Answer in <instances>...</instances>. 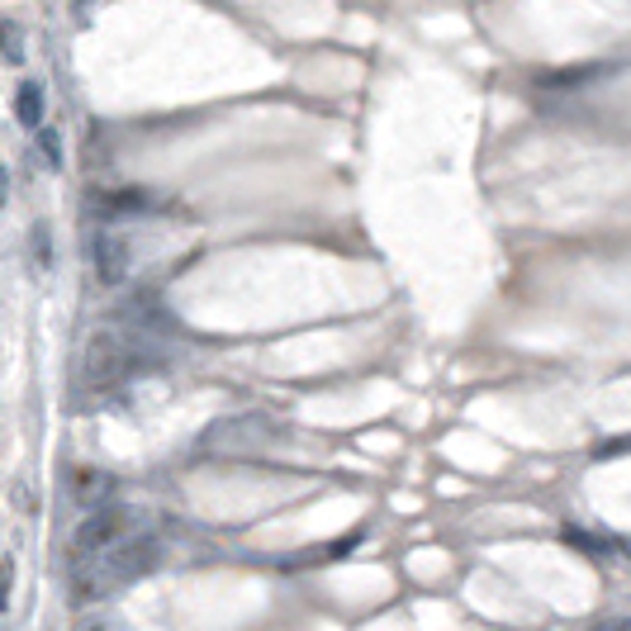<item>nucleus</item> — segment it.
I'll list each match as a JSON object with an SVG mask.
<instances>
[{"mask_svg":"<svg viewBox=\"0 0 631 631\" xmlns=\"http://www.w3.org/2000/svg\"><path fill=\"white\" fill-rule=\"evenodd\" d=\"M134 370V347L119 333H95L81 352V385L85 390H114Z\"/></svg>","mask_w":631,"mask_h":631,"instance_id":"obj_2","label":"nucleus"},{"mask_svg":"<svg viewBox=\"0 0 631 631\" xmlns=\"http://www.w3.org/2000/svg\"><path fill=\"white\" fill-rule=\"evenodd\" d=\"M14 504H20L24 513H34V498H28V490H24V484H14Z\"/></svg>","mask_w":631,"mask_h":631,"instance_id":"obj_11","label":"nucleus"},{"mask_svg":"<svg viewBox=\"0 0 631 631\" xmlns=\"http://www.w3.org/2000/svg\"><path fill=\"white\" fill-rule=\"evenodd\" d=\"M28 248H34V262L48 271V266H53V228H48V223H34V233H28Z\"/></svg>","mask_w":631,"mask_h":631,"instance_id":"obj_8","label":"nucleus"},{"mask_svg":"<svg viewBox=\"0 0 631 631\" xmlns=\"http://www.w3.org/2000/svg\"><path fill=\"white\" fill-rule=\"evenodd\" d=\"M77 631H110V622H100V618H91V622H81Z\"/></svg>","mask_w":631,"mask_h":631,"instance_id":"obj_12","label":"nucleus"},{"mask_svg":"<svg viewBox=\"0 0 631 631\" xmlns=\"http://www.w3.org/2000/svg\"><path fill=\"white\" fill-rule=\"evenodd\" d=\"M0 57H5V62H24V28H20V20H0Z\"/></svg>","mask_w":631,"mask_h":631,"instance_id":"obj_7","label":"nucleus"},{"mask_svg":"<svg viewBox=\"0 0 631 631\" xmlns=\"http://www.w3.org/2000/svg\"><path fill=\"white\" fill-rule=\"evenodd\" d=\"M91 262H95L100 285H124L128 280V266H134L128 238L114 233V228H100V233L91 238Z\"/></svg>","mask_w":631,"mask_h":631,"instance_id":"obj_4","label":"nucleus"},{"mask_svg":"<svg viewBox=\"0 0 631 631\" xmlns=\"http://www.w3.org/2000/svg\"><path fill=\"white\" fill-rule=\"evenodd\" d=\"M67 490H71V498H77V504H95V498L110 490V480L100 475V470H77Z\"/></svg>","mask_w":631,"mask_h":631,"instance_id":"obj_6","label":"nucleus"},{"mask_svg":"<svg viewBox=\"0 0 631 631\" xmlns=\"http://www.w3.org/2000/svg\"><path fill=\"white\" fill-rule=\"evenodd\" d=\"M128 527V513L124 508H95L85 513V523L77 527V537H71V555H81V561H95L100 551H110L114 541L124 537Z\"/></svg>","mask_w":631,"mask_h":631,"instance_id":"obj_3","label":"nucleus"},{"mask_svg":"<svg viewBox=\"0 0 631 631\" xmlns=\"http://www.w3.org/2000/svg\"><path fill=\"white\" fill-rule=\"evenodd\" d=\"M43 110H48V95H43L38 81H20V91H14V119L24 128H43Z\"/></svg>","mask_w":631,"mask_h":631,"instance_id":"obj_5","label":"nucleus"},{"mask_svg":"<svg viewBox=\"0 0 631 631\" xmlns=\"http://www.w3.org/2000/svg\"><path fill=\"white\" fill-rule=\"evenodd\" d=\"M5 191H10V176H5V167H0V205H5Z\"/></svg>","mask_w":631,"mask_h":631,"instance_id":"obj_13","label":"nucleus"},{"mask_svg":"<svg viewBox=\"0 0 631 631\" xmlns=\"http://www.w3.org/2000/svg\"><path fill=\"white\" fill-rule=\"evenodd\" d=\"M162 541H157L152 532H138V537H124V541H114V547L105 551V561H100L95 575H85L77 589H71V598H95V594H105L114 589V584H134L142 575H152L157 565H162Z\"/></svg>","mask_w":631,"mask_h":631,"instance_id":"obj_1","label":"nucleus"},{"mask_svg":"<svg viewBox=\"0 0 631 631\" xmlns=\"http://www.w3.org/2000/svg\"><path fill=\"white\" fill-rule=\"evenodd\" d=\"M14 598V555H0V612H10Z\"/></svg>","mask_w":631,"mask_h":631,"instance_id":"obj_9","label":"nucleus"},{"mask_svg":"<svg viewBox=\"0 0 631 631\" xmlns=\"http://www.w3.org/2000/svg\"><path fill=\"white\" fill-rule=\"evenodd\" d=\"M38 142H43V157H48V167H53V171L62 167V138H57L53 128H38Z\"/></svg>","mask_w":631,"mask_h":631,"instance_id":"obj_10","label":"nucleus"}]
</instances>
